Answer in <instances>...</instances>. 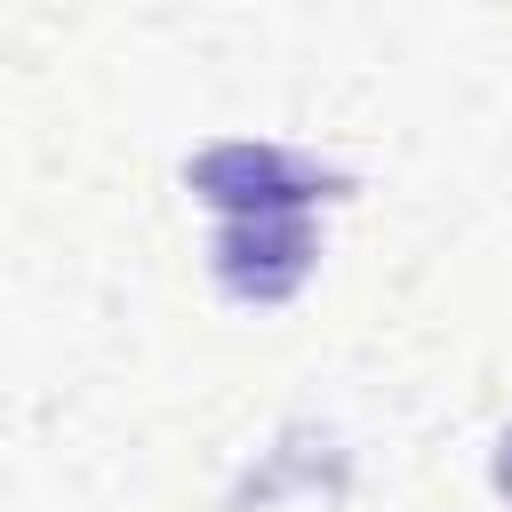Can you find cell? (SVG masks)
Returning <instances> with one entry per match:
<instances>
[{"label": "cell", "mask_w": 512, "mask_h": 512, "mask_svg": "<svg viewBox=\"0 0 512 512\" xmlns=\"http://www.w3.org/2000/svg\"><path fill=\"white\" fill-rule=\"evenodd\" d=\"M496 488H504V496H512V432H504V440H496Z\"/></svg>", "instance_id": "3957f363"}, {"label": "cell", "mask_w": 512, "mask_h": 512, "mask_svg": "<svg viewBox=\"0 0 512 512\" xmlns=\"http://www.w3.org/2000/svg\"><path fill=\"white\" fill-rule=\"evenodd\" d=\"M312 272V224L304 216H240L216 232V280L240 304H280Z\"/></svg>", "instance_id": "7a4b0ae2"}, {"label": "cell", "mask_w": 512, "mask_h": 512, "mask_svg": "<svg viewBox=\"0 0 512 512\" xmlns=\"http://www.w3.org/2000/svg\"><path fill=\"white\" fill-rule=\"evenodd\" d=\"M344 176H328V168H312L304 152H280V144H208L200 160H192V192L208 200V208H224V224H240V216H304L320 192H336Z\"/></svg>", "instance_id": "6da1fadb"}]
</instances>
